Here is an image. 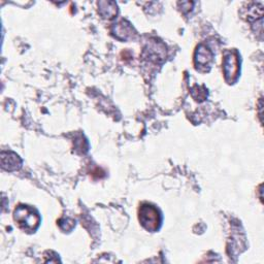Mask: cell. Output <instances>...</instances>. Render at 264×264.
<instances>
[{
    "instance_id": "cell-3",
    "label": "cell",
    "mask_w": 264,
    "mask_h": 264,
    "mask_svg": "<svg viewBox=\"0 0 264 264\" xmlns=\"http://www.w3.org/2000/svg\"><path fill=\"white\" fill-rule=\"evenodd\" d=\"M223 70L225 78L228 83H232L236 79L239 71V61L236 52L231 51L225 54L223 60Z\"/></svg>"
},
{
    "instance_id": "cell-7",
    "label": "cell",
    "mask_w": 264,
    "mask_h": 264,
    "mask_svg": "<svg viewBox=\"0 0 264 264\" xmlns=\"http://www.w3.org/2000/svg\"><path fill=\"white\" fill-rule=\"evenodd\" d=\"M99 14L105 19H114L118 14V8L114 2H99L98 3Z\"/></svg>"
},
{
    "instance_id": "cell-8",
    "label": "cell",
    "mask_w": 264,
    "mask_h": 264,
    "mask_svg": "<svg viewBox=\"0 0 264 264\" xmlns=\"http://www.w3.org/2000/svg\"><path fill=\"white\" fill-rule=\"evenodd\" d=\"M191 94H192V97L196 101H204L208 97L207 90L205 89L204 87H198V86H195V87L192 88Z\"/></svg>"
},
{
    "instance_id": "cell-6",
    "label": "cell",
    "mask_w": 264,
    "mask_h": 264,
    "mask_svg": "<svg viewBox=\"0 0 264 264\" xmlns=\"http://www.w3.org/2000/svg\"><path fill=\"white\" fill-rule=\"evenodd\" d=\"M213 60L212 51L205 45H199L195 52V63L199 66H206Z\"/></svg>"
},
{
    "instance_id": "cell-1",
    "label": "cell",
    "mask_w": 264,
    "mask_h": 264,
    "mask_svg": "<svg viewBox=\"0 0 264 264\" xmlns=\"http://www.w3.org/2000/svg\"><path fill=\"white\" fill-rule=\"evenodd\" d=\"M14 219L18 223L19 227L27 232L35 231L40 222L38 213L28 206L17 207L14 212Z\"/></svg>"
},
{
    "instance_id": "cell-5",
    "label": "cell",
    "mask_w": 264,
    "mask_h": 264,
    "mask_svg": "<svg viewBox=\"0 0 264 264\" xmlns=\"http://www.w3.org/2000/svg\"><path fill=\"white\" fill-rule=\"evenodd\" d=\"M22 160L20 157L13 152H3L2 153V166L4 169L13 171L21 167Z\"/></svg>"
},
{
    "instance_id": "cell-4",
    "label": "cell",
    "mask_w": 264,
    "mask_h": 264,
    "mask_svg": "<svg viewBox=\"0 0 264 264\" xmlns=\"http://www.w3.org/2000/svg\"><path fill=\"white\" fill-rule=\"evenodd\" d=\"M114 35L120 40H128L135 35L133 27L127 21H121L113 28Z\"/></svg>"
},
{
    "instance_id": "cell-2",
    "label": "cell",
    "mask_w": 264,
    "mask_h": 264,
    "mask_svg": "<svg viewBox=\"0 0 264 264\" xmlns=\"http://www.w3.org/2000/svg\"><path fill=\"white\" fill-rule=\"evenodd\" d=\"M138 219L140 224L148 231H157L161 225V216L159 211L151 205L144 204L138 211Z\"/></svg>"
},
{
    "instance_id": "cell-9",
    "label": "cell",
    "mask_w": 264,
    "mask_h": 264,
    "mask_svg": "<svg viewBox=\"0 0 264 264\" xmlns=\"http://www.w3.org/2000/svg\"><path fill=\"white\" fill-rule=\"evenodd\" d=\"M59 226L63 231H70L75 226V222L72 219H61L59 221Z\"/></svg>"
}]
</instances>
